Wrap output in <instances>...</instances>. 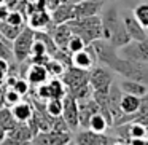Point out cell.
<instances>
[{"mask_svg":"<svg viewBox=\"0 0 148 145\" xmlns=\"http://www.w3.org/2000/svg\"><path fill=\"white\" fill-rule=\"evenodd\" d=\"M100 21H102L103 40H107L112 46L121 48L131 42V37L127 35L124 26H123L121 16H119V11L116 10V7L107 8L100 16Z\"/></svg>","mask_w":148,"mask_h":145,"instance_id":"6da1fadb","label":"cell"},{"mask_svg":"<svg viewBox=\"0 0 148 145\" xmlns=\"http://www.w3.org/2000/svg\"><path fill=\"white\" fill-rule=\"evenodd\" d=\"M108 69L112 72H116L118 75H121L126 80H134V81H140L143 85H148V64H145V62L116 56L108 64Z\"/></svg>","mask_w":148,"mask_h":145,"instance_id":"7a4b0ae2","label":"cell"},{"mask_svg":"<svg viewBox=\"0 0 148 145\" xmlns=\"http://www.w3.org/2000/svg\"><path fill=\"white\" fill-rule=\"evenodd\" d=\"M34 29L24 26L21 34L13 40V58L18 62H24L30 58V49L34 45Z\"/></svg>","mask_w":148,"mask_h":145,"instance_id":"3957f363","label":"cell"},{"mask_svg":"<svg viewBox=\"0 0 148 145\" xmlns=\"http://www.w3.org/2000/svg\"><path fill=\"white\" fill-rule=\"evenodd\" d=\"M61 80H62V83H64L67 93H72V91H75L77 88L89 83V70H83V69L69 65L64 70V74L61 75Z\"/></svg>","mask_w":148,"mask_h":145,"instance_id":"277c9868","label":"cell"},{"mask_svg":"<svg viewBox=\"0 0 148 145\" xmlns=\"http://www.w3.org/2000/svg\"><path fill=\"white\" fill-rule=\"evenodd\" d=\"M119 49L123 58L148 64V37L143 40H131L127 45L121 46Z\"/></svg>","mask_w":148,"mask_h":145,"instance_id":"5b68a950","label":"cell"},{"mask_svg":"<svg viewBox=\"0 0 148 145\" xmlns=\"http://www.w3.org/2000/svg\"><path fill=\"white\" fill-rule=\"evenodd\" d=\"M72 142L70 132L38 131L30 140V145H67Z\"/></svg>","mask_w":148,"mask_h":145,"instance_id":"8992f818","label":"cell"},{"mask_svg":"<svg viewBox=\"0 0 148 145\" xmlns=\"http://www.w3.org/2000/svg\"><path fill=\"white\" fill-rule=\"evenodd\" d=\"M112 83H113V74L108 67L94 65L89 70V85L92 88V91L108 89Z\"/></svg>","mask_w":148,"mask_h":145,"instance_id":"52a82bcc","label":"cell"},{"mask_svg":"<svg viewBox=\"0 0 148 145\" xmlns=\"http://www.w3.org/2000/svg\"><path fill=\"white\" fill-rule=\"evenodd\" d=\"M62 118L69 124L70 131H77L80 128V121H78V102L73 96L65 94L62 97Z\"/></svg>","mask_w":148,"mask_h":145,"instance_id":"ba28073f","label":"cell"},{"mask_svg":"<svg viewBox=\"0 0 148 145\" xmlns=\"http://www.w3.org/2000/svg\"><path fill=\"white\" fill-rule=\"evenodd\" d=\"M116 137L107 135L105 132H94L91 129L80 131L75 135V144L77 145H110Z\"/></svg>","mask_w":148,"mask_h":145,"instance_id":"9c48e42d","label":"cell"},{"mask_svg":"<svg viewBox=\"0 0 148 145\" xmlns=\"http://www.w3.org/2000/svg\"><path fill=\"white\" fill-rule=\"evenodd\" d=\"M121 96H123V91L119 88V85H116L113 81L108 88V112L112 115V120H113V126L123 118V110H121ZM112 126V128H113Z\"/></svg>","mask_w":148,"mask_h":145,"instance_id":"30bf717a","label":"cell"},{"mask_svg":"<svg viewBox=\"0 0 148 145\" xmlns=\"http://www.w3.org/2000/svg\"><path fill=\"white\" fill-rule=\"evenodd\" d=\"M96 64H97V56L91 43L84 46L81 51L72 54V65L73 67L83 69V70H91Z\"/></svg>","mask_w":148,"mask_h":145,"instance_id":"8fae6325","label":"cell"},{"mask_svg":"<svg viewBox=\"0 0 148 145\" xmlns=\"http://www.w3.org/2000/svg\"><path fill=\"white\" fill-rule=\"evenodd\" d=\"M102 8H103L102 0H83L80 3H75L73 19L88 18V16H97V14H100Z\"/></svg>","mask_w":148,"mask_h":145,"instance_id":"7c38bea8","label":"cell"},{"mask_svg":"<svg viewBox=\"0 0 148 145\" xmlns=\"http://www.w3.org/2000/svg\"><path fill=\"white\" fill-rule=\"evenodd\" d=\"M121 21H123V26H124L127 35L131 37V40H143L147 38V30L138 24V21L135 19V16L132 14V11H126L124 14L121 16Z\"/></svg>","mask_w":148,"mask_h":145,"instance_id":"4fadbf2b","label":"cell"},{"mask_svg":"<svg viewBox=\"0 0 148 145\" xmlns=\"http://www.w3.org/2000/svg\"><path fill=\"white\" fill-rule=\"evenodd\" d=\"M77 102H78V121H80V126L81 128H88L91 116L99 112V105H97V102L92 97L77 100Z\"/></svg>","mask_w":148,"mask_h":145,"instance_id":"5bb4252c","label":"cell"},{"mask_svg":"<svg viewBox=\"0 0 148 145\" xmlns=\"http://www.w3.org/2000/svg\"><path fill=\"white\" fill-rule=\"evenodd\" d=\"M27 16H29L27 26L34 30H48V27H54V24L51 21V16L45 10H42L38 7H37L35 13H29Z\"/></svg>","mask_w":148,"mask_h":145,"instance_id":"9a60e30c","label":"cell"},{"mask_svg":"<svg viewBox=\"0 0 148 145\" xmlns=\"http://www.w3.org/2000/svg\"><path fill=\"white\" fill-rule=\"evenodd\" d=\"M53 35V40H54L56 46H58L59 49H62V51L67 53V45L69 42H70L72 35H73V32H72V29L69 27V24H59V26H54V29L49 32Z\"/></svg>","mask_w":148,"mask_h":145,"instance_id":"2e32d148","label":"cell"},{"mask_svg":"<svg viewBox=\"0 0 148 145\" xmlns=\"http://www.w3.org/2000/svg\"><path fill=\"white\" fill-rule=\"evenodd\" d=\"M73 7L75 5L72 3H64L61 2L59 5H56L53 8V13H51V21L54 26H59V24H65L69 21L73 19Z\"/></svg>","mask_w":148,"mask_h":145,"instance_id":"e0dca14e","label":"cell"},{"mask_svg":"<svg viewBox=\"0 0 148 145\" xmlns=\"http://www.w3.org/2000/svg\"><path fill=\"white\" fill-rule=\"evenodd\" d=\"M131 121L138 123V124L148 128V102H143V100H142V105H140V109H138L137 112L132 113V115H123V118L119 120L115 126L124 124V123H131Z\"/></svg>","mask_w":148,"mask_h":145,"instance_id":"ac0fdd59","label":"cell"},{"mask_svg":"<svg viewBox=\"0 0 148 145\" xmlns=\"http://www.w3.org/2000/svg\"><path fill=\"white\" fill-rule=\"evenodd\" d=\"M48 70H46L45 65L40 64H32L27 70V81L34 86H38L42 83H46L48 81Z\"/></svg>","mask_w":148,"mask_h":145,"instance_id":"d6986e66","label":"cell"},{"mask_svg":"<svg viewBox=\"0 0 148 145\" xmlns=\"http://www.w3.org/2000/svg\"><path fill=\"white\" fill-rule=\"evenodd\" d=\"M11 113H13L14 120H16L18 123H27L34 115V109L29 102L19 100L18 104H14V105L11 107Z\"/></svg>","mask_w":148,"mask_h":145,"instance_id":"ffe728a7","label":"cell"},{"mask_svg":"<svg viewBox=\"0 0 148 145\" xmlns=\"http://www.w3.org/2000/svg\"><path fill=\"white\" fill-rule=\"evenodd\" d=\"M119 88H121L123 93L134 94V96L138 97H143L148 93V85H143L140 81H134V80H126V78L119 83Z\"/></svg>","mask_w":148,"mask_h":145,"instance_id":"44dd1931","label":"cell"},{"mask_svg":"<svg viewBox=\"0 0 148 145\" xmlns=\"http://www.w3.org/2000/svg\"><path fill=\"white\" fill-rule=\"evenodd\" d=\"M142 105V97L134 96V94H126L123 93L121 96V110L124 115H132L135 113Z\"/></svg>","mask_w":148,"mask_h":145,"instance_id":"7402d4cb","label":"cell"},{"mask_svg":"<svg viewBox=\"0 0 148 145\" xmlns=\"http://www.w3.org/2000/svg\"><path fill=\"white\" fill-rule=\"evenodd\" d=\"M7 137H13V139H19V140H32L34 132L30 129V126L27 123H18L16 128H13L10 132H7Z\"/></svg>","mask_w":148,"mask_h":145,"instance_id":"603a6c76","label":"cell"},{"mask_svg":"<svg viewBox=\"0 0 148 145\" xmlns=\"http://www.w3.org/2000/svg\"><path fill=\"white\" fill-rule=\"evenodd\" d=\"M18 121L14 120L13 113H11V109L8 107H2L0 109V128L3 129L5 132H10L13 128H16Z\"/></svg>","mask_w":148,"mask_h":145,"instance_id":"cb8c5ba5","label":"cell"},{"mask_svg":"<svg viewBox=\"0 0 148 145\" xmlns=\"http://www.w3.org/2000/svg\"><path fill=\"white\" fill-rule=\"evenodd\" d=\"M108 128H110V123L107 121L105 116L100 112L94 113V115L91 116L89 123H88V129H91V131H94V132H105Z\"/></svg>","mask_w":148,"mask_h":145,"instance_id":"d4e9b609","label":"cell"},{"mask_svg":"<svg viewBox=\"0 0 148 145\" xmlns=\"http://www.w3.org/2000/svg\"><path fill=\"white\" fill-rule=\"evenodd\" d=\"M48 83V89H49V97L51 99H62V97L67 94L64 83H62L61 78H53L51 81H46Z\"/></svg>","mask_w":148,"mask_h":145,"instance_id":"484cf974","label":"cell"},{"mask_svg":"<svg viewBox=\"0 0 148 145\" xmlns=\"http://www.w3.org/2000/svg\"><path fill=\"white\" fill-rule=\"evenodd\" d=\"M23 29H24V27L13 26V24L7 23V21H0V34H2L7 40H10V42H13V40L21 34V30H23Z\"/></svg>","mask_w":148,"mask_h":145,"instance_id":"4316f807","label":"cell"},{"mask_svg":"<svg viewBox=\"0 0 148 145\" xmlns=\"http://www.w3.org/2000/svg\"><path fill=\"white\" fill-rule=\"evenodd\" d=\"M132 14H134L135 19L138 21V24L147 30L148 29V3H138L137 7L132 10Z\"/></svg>","mask_w":148,"mask_h":145,"instance_id":"83f0119b","label":"cell"},{"mask_svg":"<svg viewBox=\"0 0 148 145\" xmlns=\"http://www.w3.org/2000/svg\"><path fill=\"white\" fill-rule=\"evenodd\" d=\"M45 67H46V70H48V75H51V77H54V78H59L62 74H64L65 69H67V65L62 64V62L58 61V59L51 58L45 64Z\"/></svg>","mask_w":148,"mask_h":145,"instance_id":"f1b7e54d","label":"cell"},{"mask_svg":"<svg viewBox=\"0 0 148 145\" xmlns=\"http://www.w3.org/2000/svg\"><path fill=\"white\" fill-rule=\"evenodd\" d=\"M21 97L23 96H21L19 93H16L11 86H8L7 89H3V105H7L8 109H10V107L14 105V104L19 102Z\"/></svg>","mask_w":148,"mask_h":145,"instance_id":"f546056e","label":"cell"},{"mask_svg":"<svg viewBox=\"0 0 148 145\" xmlns=\"http://www.w3.org/2000/svg\"><path fill=\"white\" fill-rule=\"evenodd\" d=\"M46 113L49 116H61L62 115V99H49L46 104Z\"/></svg>","mask_w":148,"mask_h":145,"instance_id":"4dcf8cb0","label":"cell"},{"mask_svg":"<svg viewBox=\"0 0 148 145\" xmlns=\"http://www.w3.org/2000/svg\"><path fill=\"white\" fill-rule=\"evenodd\" d=\"M5 21L10 23V24H13V26H19V27L26 26V16L18 10H10V13H8V16H7Z\"/></svg>","mask_w":148,"mask_h":145,"instance_id":"1f68e13d","label":"cell"},{"mask_svg":"<svg viewBox=\"0 0 148 145\" xmlns=\"http://www.w3.org/2000/svg\"><path fill=\"white\" fill-rule=\"evenodd\" d=\"M49 131H58V132H70V128L65 123L62 116H51V129Z\"/></svg>","mask_w":148,"mask_h":145,"instance_id":"d6a6232c","label":"cell"},{"mask_svg":"<svg viewBox=\"0 0 148 145\" xmlns=\"http://www.w3.org/2000/svg\"><path fill=\"white\" fill-rule=\"evenodd\" d=\"M84 42L80 38L78 35H72V38H70V42H69V45H67V53L69 54H75V53H78V51H81V49L84 48Z\"/></svg>","mask_w":148,"mask_h":145,"instance_id":"836d02e7","label":"cell"},{"mask_svg":"<svg viewBox=\"0 0 148 145\" xmlns=\"http://www.w3.org/2000/svg\"><path fill=\"white\" fill-rule=\"evenodd\" d=\"M13 88L16 93H19L21 96H26L27 93H29V85H27V80H24V78H16V81L13 83Z\"/></svg>","mask_w":148,"mask_h":145,"instance_id":"e575fe53","label":"cell"},{"mask_svg":"<svg viewBox=\"0 0 148 145\" xmlns=\"http://www.w3.org/2000/svg\"><path fill=\"white\" fill-rule=\"evenodd\" d=\"M37 54H48V51H46V46L43 45L42 42L34 40L32 49H30V56H37Z\"/></svg>","mask_w":148,"mask_h":145,"instance_id":"d590c367","label":"cell"},{"mask_svg":"<svg viewBox=\"0 0 148 145\" xmlns=\"http://www.w3.org/2000/svg\"><path fill=\"white\" fill-rule=\"evenodd\" d=\"M0 145H30V142L29 140H19V139H13V137H5Z\"/></svg>","mask_w":148,"mask_h":145,"instance_id":"8d00e7d4","label":"cell"},{"mask_svg":"<svg viewBox=\"0 0 148 145\" xmlns=\"http://www.w3.org/2000/svg\"><path fill=\"white\" fill-rule=\"evenodd\" d=\"M8 70H10V65H8V61L0 58V83L5 80V77L8 75Z\"/></svg>","mask_w":148,"mask_h":145,"instance_id":"74e56055","label":"cell"},{"mask_svg":"<svg viewBox=\"0 0 148 145\" xmlns=\"http://www.w3.org/2000/svg\"><path fill=\"white\" fill-rule=\"evenodd\" d=\"M8 13H10V8L7 7V5H0V21H5L8 16Z\"/></svg>","mask_w":148,"mask_h":145,"instance_id":"f35d334b","label":"cell"},{"mask_svg":"<svg viewBox=\"0 0 148 145\" xmlns=\"http://www.w3.org/2000/svg\"><path fill=\"white\" fill-rule=\"evenodd\" d=\"M127 145H145V137L143 139H129Z\"/></svg>","mask_w":148,"mask_h":145,"instance_id":"ab89813d","label":"cell"},{"mask_svg":"<svg viewBox=\"0 0 148 145\" xmlns=\"http://www.w3.org/2000/svg\"><path fill=\"white\" fill-rule=\"evenodd\" d=\"M110 145H127V144H126V142L123 140V139L116 137V139H115V140H113V142H112V144H110Z\"/></svg>","mask_w":148,"mask_h":145,"instance_id":"60d3db41","label":"cell"},{"mask_svg":"<svg viewBox=\"0 0 148 145\" xmlns=\"http://www.w3.org/2000/svg\"><path fill=\"white\" fill-rule=\"evenodd\" d=\"M5 137H7V132H5V131H3V129L0 128V144H2V140H3V139H5Z\"/></svg>","mask_w":148,"mask_h":145,"instance_id":"b9f144b4","label":"cell"},{"mask_svg":"<svg viewBox=\"0 0 148 145\" xmlns=\"http://www.w3.org/2000/svg\"><path fill=\"white\" fill-rule=\"evenodd\" d=\"M142 100H143V102H148V93H147V94H145V96H143V97H142Z\"/></svg>","mask_w":148,"mask_h":145,"instance_id":"7bdbcfd3","label":"cell"},{"mask_svg":"<svg viewBox=\"0 0 148 145\" xmlns=\"http://www.w3.org/2000/svg\"><path fill=\"white\" fill-rule=\"evenodd\" d=\"M145 145H148V137H145Z\"/></svg>","mask_w":148,"mask_h":145,"instance_id":"ee69618b","label":"cell"},{"mask_svg":"<svg viewBox=\"0 0 148 145\" xmlns=\"http://www.w3.org/2000/svg\"><path fill=\"white\" fill-rule=\"evenodd\" d=\"M3 2H5V0H0V5H3Z\"/></svg>","mask_w":148,"mask_h":145,"instance_id":"f6af8a7d","label":"cell"},{"mask_svg":"<svg viewBox=\"0 0 148 145\" xmlns=\"http://www.w3.org/2000/svg\"><path fill=\"white\" fill-rule=\"evenodd\" d=\"M110 2H116V0H110Z\"/></svg>","mask_w":148,"mask_h":145,"instance_id":"bcb514c9","label":"cell"},{"mask_svg":"<svg viewBox=\"0 0 148 145\" xmlns=\"http://www.w3.org/2000/svg\"><path fill=\"white\" fill-rule=\"evenodd\" d=\"M67 145H69V144H67Z\"/></svg>","mask_w":148,"mask_h":145,"instance_id":"7dc6e473","label":"cell"}]
</instances>
